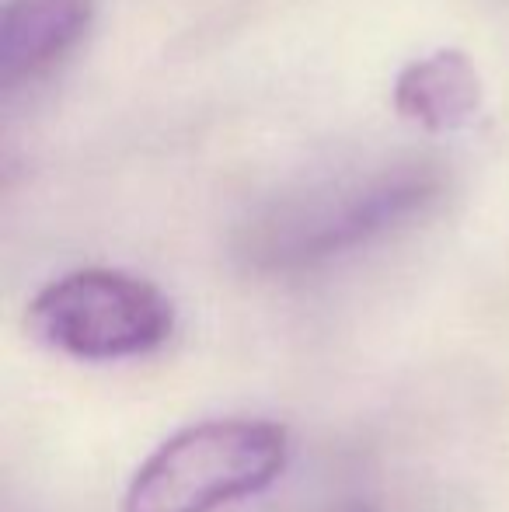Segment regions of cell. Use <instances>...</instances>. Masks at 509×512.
Instances as JSON below:
<instances>
[{
	"label": "cell",
	"mask_w": 509,
	"mask_h": 512,
	"mask_svg": "<svg viewBox=\"0 0 509 512\" xmlns=\"http://www.w3.org/2000/svg\"><path fill=\"white\" fill-rule=\"evenodd\" d=\"M394 108L429 133L464 129L482 108V77L461 49H436L408 63L394 81Z\"/></svg>",
	"instance_id": "277c9868"
},
{
	"label": "cell",
	"mask_w": 509,
	"mask_h": 512,
	"mask_svg": "<svg viewBox=\"0 0 509 512\" xmlns=\"http://www.w3.org/2000/svg\"><path fill=\"white\" fill-rule=\"evenodd\" d=\"M342 512H374L370 506H349V509H342Z\"/></svg>",
	"instance_id": "5b68a950"
},
{
	"label": "cell",
	"mask_w": 509,
	"mask_h": 512,
	"mask_svg": "<svg viewBox=\"0 0 509 512\" xmlns=\"http://www.w3.org/2000/svg\"><path fill=\"white\" fill-rule=\"evenodd\" d=\"M95 0H11L0 14V84L53 67L88 35Z\"/></svg>",
	"instance_id": "3957f363"
},
{
	"label": "cell",
	"mask_w": 509,
	"mask_h": 512,
	"mask_svg": "<svg viewBox=\"0 0 509 512\" xmlns=\"http://www.w3.org/2000/svg\"><path fill=\"white\" fill-rule=\"evenodd\" d=\"M290 432L265 418H213L168 436L129 478L123 512H217L283 474Z\"/></svg>",
	"instance_id": "6da1fadb"
},
{
	"label": "cell",
	"mask_w": 509,
	"mask_h": 512,
	"mask_svg": "<svg viewBox=\"0 0 509 512\" xmlns=\"http://www.w3.org/2000/svg\"><path fill=\"white\" fill-rule=\"evenodd\" d=\"M28 328L70 359L116 363L161 349L175 328V310L147 279L119 269H81L35 293Z\"/></svg>",
	"instance_id": "7a4b0ae2"
}]
</instances>
